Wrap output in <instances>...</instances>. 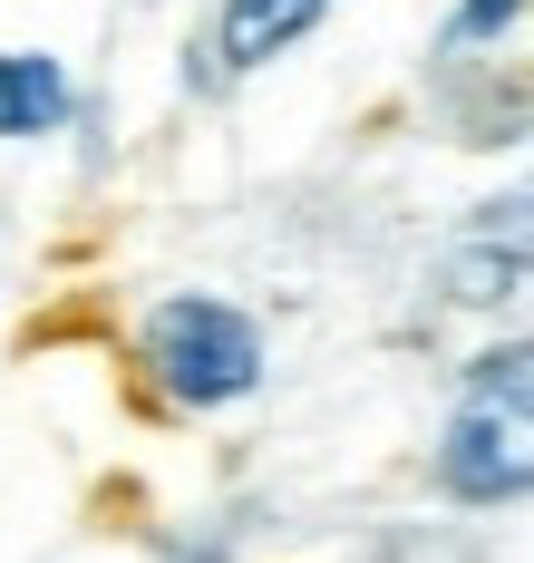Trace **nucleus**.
I'll use <instances>...</instances> for the list:
<instances>
[{
  "label": "nucleus",
  "instance_id": "obj_7",
  "mask_svg": "<svg viewBox=\"0 0 534 563\" xmlns=\"http://www.w3.org/2000/svg\"><path fill=\"white\" fill-rule=\"evenodd\" d=\"M515 10H525V0H457V20H447V49H467V40H496Z\"/></svg>",
  "mask_w": 534,
  "mask_h": 563
},
{
  "label": "nucleus",
  "instance_id": "obj_3",
  "mask_svg": "<svg viewBox=\"0 0 534 563\" xmlns=\"http://www.w3.org/2000/svg\"><path fill=\"white\" fill-rule=\"evenodd\" d=\"M437 282H447V301H525L534 291V175L505 185L496 205H476L467 233L447 243Z\"/></svg>",
  "mask_w": 534,
  "mask_h": 563
},
{
  "label": "nucleus",
  "instance_id": "obj_1",
  "mask_svg": "<svg viewBox=\"0 0 534 563\" xmlns=\"http://www.w3.org/2000/svg\"><path fill=\"white\" fill-rule=\"evenodd\" d=\"M136 360L176 408H234L263 389V321L214 301V291H166L136 331Z\"/></svg>",
  "mask_w": 534,
  "mask_h": 563
},
{
  "label": "nucleus",
  "instance_id": "obj_4",
  "mask_svg": "<svg viewBox=\"0 0 534 563\" xmlns=\"http://www.w3.org/2000/svg\"><path fill=\"white\" fill-rule=\"evenodd\" d=\"M321 10H331V0H224V10H214V68H224V78L272 68Z\"/></svg>",
  "mask_w": 534,
  "mask_h": 563
},
{
  "label": "nucleus",
  "instance_id": "obj_5",
  "mask_svg": "<svg viewBox=\"0 0 534 563\" xmlns=\"http://www.w3.org/2000/svg\"><path fill=\"white\" fill-rule=\"evenodd\" d=\"M68 108H78V88L49 49H0V136H49L68 126Z\"/></svg>",
  "mask_w": 534,
  "mask_h": 563
},
{
  "label": "nucleus",
  "instance_id": "obj_6",
  "mask_svg": "<svg viewBox=\"0 0 534 563\" xmlns=\"http://www.w3.org/2000/svg\"><path fill=\"white\" fill-rule=\"evenodd\" d=\"M467 398H525V408H534V340L476 350V360H467Z\"/></svg>",
  "mask_w": 534,
  "mask_h": 563
},
{
  "label": "nucleus",
  "instance_id": "obj_2",
  "mask_svg": "<svg viewBox=\"0 0 534 563\" xmlns=\"http://www.w3.org/2000/svg\"><path fill=\"white\" fill-rule=\"evenodd\" d=\"M437 486L457 506H515L534 496V408L525 398H467L437 438Z\"/></svg>",
  "mask_w": 534,
  "mask_h": 563
}]
</instances>
